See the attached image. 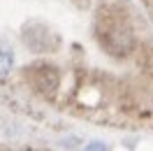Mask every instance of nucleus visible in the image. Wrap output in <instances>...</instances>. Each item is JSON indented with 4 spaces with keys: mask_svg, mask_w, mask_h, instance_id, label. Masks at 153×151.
Here are the masks:
<instances>
[{
    "mask_svg": "<svg viewBox=\"0 0 153 151\" xmlns=\"http://www.w3.org/2000/svg\"><path fill=\"white\" fill-rule=\"evenodd\" d=\"M12 65H14V54H12V49L7 44L0 42V77L7 75L12 70Z\"/></svg>",
    "mask_w": 153,
    "mask_h": 151,
    "instance_id": "nucleus-1",
    "label": "nucleus"
},
{
    "mask_svg": "<svg viewBox=\"0 0 153 151\" xmlns=\"http://www.w3.org/2000/svg\"><path fill=\"white\" fill-rule=\"evenodd\" d=\"M84 151H109V144H105V142H91Z\"/></svg>",
    "mask_w": 153,
    "mask_h": 151,
    "instance_id": "nucleus-2",
    "label": "nucleus"
}]
</instances>
